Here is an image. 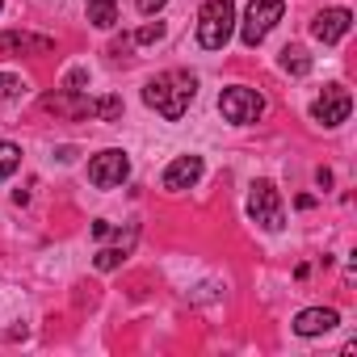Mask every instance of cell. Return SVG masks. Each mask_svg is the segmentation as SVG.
Returning a JSON list of instances; mask_svg holds the SVG:
<instances>
[{
  "instance_id": "6da1fadb",
  "label": "cell",
  "mask_w": 357,
  "mask_h": 357,
  "mask_svg": "<svg viewBox=\"0 0 357 357\" xmlns=\"http://www.w3.org/2000/svg\"><path fill=\"white\" fill-rule=\"evenodd\" d=\"M194 93H198V80H194L190 72H160V76L147 80L143 101H147L155 114H164L168 122H176V118H185Z\"/></svg>"
},
{
  "instance_id": "7a4b0ae2",
  "label": "cell",
  "mask_w": 357,
  "mask_h": 357,
  "mask_svg": "<svg viewBox=\"0 0 357 357\" xmlns=\"http://www.w3.org/2000/svg\"><path fill=\"white\" fill-rule=\"evenodd\" d=\"M236 30V5L231 0H206L198 13V43L206 51H223Z\"/></svg>"
},
{
  "instance_id": "3957f363",
  "label": "cell",
  "mask_w": 357,
  "mask_h": 357,
  "mask_svg": "<svg viewBox=\"0 0 357 357\" xmlns=\"http://www.w3.org/2000/svg\"><path fill=\"white\" fill-rule=\"evenodd\" d=\"M282 13H286V5L282 0H252L248 5V17H244V30H240V38H244V47H257V43H265V34L282 22Z\"/></svg>"
},
{
  "instance_id": "277c9868",
  "label": "cell",
  "mask_w": 357,
  "mask_h": 357,
  "mask_svg": "<svg viewBox=\"0 0 357 357\" xmlns=\"http://www.w3.org/2000/svg\"><path fill=\"white\" fill-rule=\"evenodd\" d=\"M219 109H223L227 122L248 126V122H257V118L265 114V97H261L257 89H227V93L219 97Z\"/></svg>"
},
{
  "instance_id": "5b68a950",
  "label": "cell",
  "mask_w": 357,
  "mask_h": 357,
  "mask_svg": "<svg viewBox=\"0 0 357 357\" xmlns=\"http://www.w3.org/2000/svg\"><path fill=\"white\" fill-rule=\"evenodd\" d=\"M248 215L252 223H261L265 231H282V198L273 190V181H257L248 194Z\"/></svg>"
},
{
  "instance_id": "8992f818",
  "label": "cell",
  "mask_w": 357,
  "mask_h": 357,
  "mask_svg": "<svg viewBox=\"0 0 357 357\" xmlns=\"http://www.w3.org/2000/svg\"><path fill=\"white\" fill-rule=\"evenodd\" d=\"M130 176V160H126V151H101V155H93V164H89V181L97 185V190H114V185H122Z\"/></svg>"
},
{
  "instance_id": "52a82bcc",
  "label": "cell",
  "mask_w": 357,
  "mask_h": 357,
  "mask_svg": "<svg viewBox=\"0 0 357 357\" xmlns=\"http://www.w3.org/2000/svg\"><path fill=\"white\" fill-rule=\"evenodd\" d=\"M349 109H353L349 89H344V84H328V89L319 93V101L311 105V118H315L319 126H340V122L349 118Z\"/></svg>"
},
{
  "instance_id": "ba28073f",
  "label": "cell",
  "mask_w": 357,
  "mask_h": 357,
  "mask_svg": "<svg viewBox=\"0 0 357 357\" xmlns=\"http://www.w3.org/2000/svg\"><path fill=\"white\" fill-rule=\"evenodd\" d=\"M198 181H202V155H176L164 168V190H172V194L194 190Z\"/></svg>"
},
{
  "instance_id": "9c48e42d",
  "label": "cell",
  "mask_w": 357,
  "mask_h": 357,
  "mask_svg": "<svg viewBox=\"0 0 357 357\" xmlns=\"http://www.w3.org/2000/svg\"><path fill=\"white\" fill-rule=\"evenodd\" d=\"M349 26H353V13H349V9H324V13L311 22V34H315L319 43H340V38L349 34Z\"/></svg>"
},
{
  "instance_id": "30bf717a",
  "label": "cell",
  "mask_w": 357,
  "mask_h": 357,
  "mask_svg": "<svg viewBox=\"0 0 357 357\" xmlns=\"http://www.w3.org/2000/svg\"><path fill=\"white\" fill-rule=\"evenodd\" d=\"M340 324V315L332 307H311V311H298L294 315V332L298 336H319V332H332Z\"/></svg>"
},
{
  "instance_id": "8fae6325",
  "label": "cell",
  "mask_w": 357,
  "mask_h": 357,
  "mask_svg": "<svg viewBox=\"0 0 357 357\" xmlns=\"http://www.w3.org/2000/svg\"><path fill=\"white\" fill-rule=\"evenodd\" d=\"M0 51H26V55H51L55 43L47 34H26V30H9L0 34Z\"/></svg>"
},
{
  "instance_id": "7c38bea8",
  "label": "cell",
  "mask_w": 357,
  "mask_h": 357,
  "mask_svg": "<svg viewBox=\"0 0 357 357\" xmlns=\"http://www.w3.org/2000/svg\"><path fill=\"white\" fill-rule=\"evenodd\" d=\"M43 109L63 114V118H84V114H93V101L89 97H63V93H55V97H43Z\"/></svg>"
},
{
  "instance_id": "4fadbf2b",
  "label": "cell",
  "mask_w": 357,
  "mask_h": 357,
  "mask_svg": "<svg viewBox=\"0 0 357 357\" xmlns=\"http://www.w3.org/2000/svg\"><path fill=\"white\" fill-rule=\"evenodd\" d=\"M89 22L101 26V30H109L118 22V0H89Z\"/></svg>"
},
{
  "instance_id": "5bb4252c",
  "label": "cell",
  "mask_w": 357,
  "mask_h": 357,
  "mask_svg": "<svg viewBox=\"0 0 357 357\" xmlns=\"http://www.w3.org/2000/svg\"><path fill=\"white\" fill-rule=\"evenodd\" d=\"M282 68H286L290 76H307V72H311V55H307L303 47H286V51H282Z\"/></svg>"
},
{
  "instance_id": "9a60e30c",
  "label": "cell",
  "mask_w": 357,
  "mask_h": 357,
  "mask_svg": "<svg viewBox=\"0 0 357 357\" xmlns=\"http://www.w3.org/2000/svg\"><path fill=\"white\" fill-rule=\"evenodd\" d=\"M22 164V147H13V143H0V181L13 172Z\"/></svg>"
},
{
  "instance_id": "2e32d148",
  "label": "cell",
  "mask_w": 357,
  "mask_h": 357,
  "mask_svg": "<svg viewBox=\"0 0 357 357\" xmlns=\"http://www.w3.org/2000/svg\"><path fill=\"white\" fill-rule=\"evenodd\" d=\"M93 114L105 118V122H118L122 118V101L118 97H101V101H93Z\"/></svg>"
},
{
  "instance_id": "e0dca14e",
  "label": "cell",
  "mask_w": 357,
  "mask_h": 357,
  "mask_svg": "<svg viewBox=\"0 0 357 357\" xmlns=\"http://www.w3.org/2000/svg\"><path fill=\"white\" fill-rule=\"evenodd\" d=\"M22 93H26V80H22V76H9V72L0 76V101H13V97H22Z\"/></svg>"
},
{
  "instance_id": "ac0fdd59",
  "label": "cell",
  "mask_w": 357,
  "mask_h": 357,
  "mask_svg": "<svg viewBox=\"0 0 357 357\" xmlns=\"http://www.w3.org/2000/svg\"><path fill=\"white\" fill-rule=\"evenodd\" d=\"M122 257H126V248H105V252H97V269H118Z\"/></svg>"
},
{
  "instance_id": "d6986e66",
  "label": "cell",
  "mask_w": 357,
  "mask_h": 357,
  "mask_svg": "<svg viewBox=\"0 0 357 357\" xmlns=\"http://www.w3.org/2000/svg\"><path fill=\"white\" fill-rule=\"evenodd\" d=\"M160 34H164V26H160V22H155V26H143V30H139V34H135V43H155V38H160Z\"/></svg>"
},
{
  "instance_id": "ffe728a7",
  "label": "cell",
  "mask_w": 357,
  "mask_h": 357,
  "mask_svg": "<svg viewBox=\"0 0 357 357\" xmlns=\"http://www.w3.org/2000/svg\"><path fill=\"white\" fill-rule=\"evenodd\" d=\"M135 5H139V13H155V9L168 5V0H135Z\"/></svg>"
},
{
  "instance_id": "44dd1931",
  "label": "cell",
  "mask_w": 357,
  "mask_h": 357,
  "mask_svg": "<svg viewBox=\"0 0 357 357\" xmlns=\"http://www.w3.org/2000/svg\"><path fill=\"white\" fill-rule=\"evenodd\" d=\"M109 231H114V227H109V223H105V219H101V223H93V240H105V236H109Z\"/></svg>"
},
{
  "instance_id": "7402d4cb",
  "label": "cell",
  "mask_w": 357,
  "mask_h": 357,
  "mask_svg": "<svg viewBox=\"0 0 357 357\" xmlns=\"http://www.w3.org/2000/svg\"><path fill=\"white\" fill-rule=\"evenodd\" d=\"M0 5H5V0H0Z\"/></svg>"
}]
</instances>
